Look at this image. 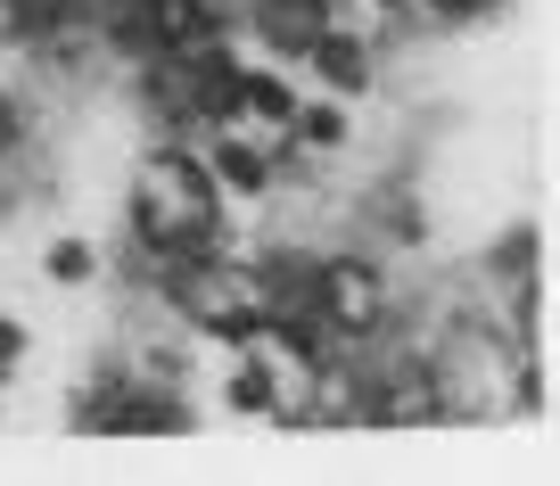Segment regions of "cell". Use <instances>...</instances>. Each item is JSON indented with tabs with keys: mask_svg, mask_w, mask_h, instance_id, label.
<instances>
[{
	"mask_svg": "<svg viewBox=\"0 0 560 486\" xmlns=\"http://www.w3.org/2000/svg\"><path fill=\"white\" fill-rule=\"evenodd\" d=\"M231 42V9L223 0H158L149 9V58H190Z\"/></svg>",
	"mask_w": 560,
	"mask_h": 486,
	"instance_id": "obj_5",
	"label": "cell"
},
{
	"mask_svg": "<svg viewBox=\"0 0 560 486\" xmlns=\"http://www.w3.org/2000/svg\"><path fill=\"white\" fill-rule=\"evenodd\" d=\"M298 67H314L330 100H363V91L380 83V67H371V42H363V34H347L338 18L322 25L314 42H305V58H298Z\"/></svg>",
	"mask_w": 560,
	"mask_h": 486,
	"instance_id": "obj_6",
	"label": "cell"
},
{
	"mask_svg": "<svg viewBox=\"0 0 560 486\" xmlns=\"http://www.w3.org/2000/svg\"><path fill=\"white\" fill-rule=\"evenodd\" d=\"M18 149H25V107H18V91L0 83V165H9Z\"/></svg>",
	"mask_w": 560,
	"mask_h": 486,
	"instance_id": "obj_13",
	"label": "cell"
},
{
	"mask_svg": "<svg viewBox=\"0 0 560 486\" xmlns=\"http://www.w3.org/2000/svg\"><path fill=\"white\" fill-rule=\"evenodd\" d=\"M25 347H34V331H25L18 313H0V380H9V371L25 363Z\"/></svg>",
	"mask_w": 560,
	"mask_h": 486,
	"instance_id": "obj_14",
	"label": "cell"
},
{
	"mask_svg": "<svg viewBox=\"0 0 560 486\" xmlns=\"http://www.w3.org/2000/svg\"><path fill=\"white\" fill-rule=\"evenodd\" d=\"M289 116H298V83H289L280 67H247V58H240V124L280 132Z\"/></svg>",
	"mask_w": 560,
	"mask_h": 486,
	"instance_id": "obj_9",
	"label": "cell"
},
{
	"mask_svg": "<svg viewBox=\"0 0 560 486\" xmlns=\"http://www.w3.org/2000/svg\"><path fill=\"white\" fill-rule=\"evenodd\" d=\"M198 157H207V174H214L223 198H264L272 190V149L256 140V124H214Z\"/></svg>",
	"mask_w": 560,
	"mask_h": 486,
	"instance_id": "obj_4",
	"label": "cell"
},
{
	"mask_svg": "<svg viewBox=\"0 0 560 486\" xmlns=\"http://www.w3.org/2000/svg\"><path fill=\"white\" fill-rule=\"evenodd\" d=\"M330 18H338V0H247V34H256L272 58H289V67L305 58V42H314Z\"/></svg>",
	"mask_w": 560,
	"mask_h": 486,
	"instance_id": "obj_7",
	"label": "cell"
},
{
	"mask_svg": "<svg viewBox=\"0 0 560 486\" xmlns=\"http://www.w3.org/2000/svg\"><path fill=\"white\" fill-rule=\"evenodd\" d=\"M158 289H165V305L190 322L198 338H214V347H264V297H256V280H247V256L240 247H214V256H165L158 264Z\"/></svg>",
	"mask_w": 560,
	"mask_h": 486,
	"instance_id": "obj_2",
	"label": "cell"
},
{
	"mask_svg": "<svg viewBox=\"0 0 560 486\" xmlns=\"http://www.w3.org/2000/svg\"><path fill=\"white\" fill-rule=\"evenodd\" d=\"M314 297H322V313L338 322V338H354V347H363V338L387 322V264L363 256V247H338V256H322Z\"/></svg>",
	"mask_w": 560,
	"mask_h": 486,
	"instance_id": "obj_3",
	"label": "cell"
},
{
	"mask_svg": "<svg viewBox=\"0 0 560 486\" xmlns=\"http://www.w3.org/2000/svg\"><path fill=\"white\" fill-rule=\"evenodd\" d=\"M223 404H231L240 420H272V413H280V380H272V363H264L256 347H247V363H231Z\"/></svg>",
	"mask_w": 560,
	"mask_h": 486,
	"instance_id": "obj_11",
	"label": "cell"
},
{
	"mask_svg": "<svg viewBox=\"0 0 560 486\" xmlns=\"http://www.w3.org/2000/svg\"><path fill=\"white\" fill-rule=\"evenodd\" d=\"M503 0H429V18L438 25H478V18H494Z\"/></svg>",
	"mask_w": 560,
	"mask_h": 486,
	"instance_id": "obj_15",
	"label": "cell"
},
{
	"mask_svg": "<svg viewBox=\"0 0 560 486\" xmlns=\"http://www.w3.org/2000/svg\"><path fill=\"white\" fill-rule=\"evenodd\" d=\"M0 42H18V18H9V0H0Z\"/></svg>",
	"mask_w": 560,
	"mask_h": 486,
	"instance_id": "obj_16",
	"label": "cell"
},
{
	"mask_svg": "<svg viewBox=\"0 0 560 486\" xmlns=\"http://www.w3.org/2000/svg\"><path fill=\"white\" fill-rule=\"evenodd\" d=\"M380 9H412V0H380Z\"/></svg>",
	"mask_w": 560,
	"mask_h": 486,
	"instance_id": "obj_17",
	"label": "cell"
},
{
	"mask_svg": "<svg viewBox=\"0 0 560 486\" xmlns=\"http://www.w3.org/2000/svg\"><path fill=\"white\" fill-rule=\"evenodd\" d=\"M124 223H132V247L149 264H165V256H214V247H231V198L214 190L207 157H198L190 140H158V149L132 165Z\"/></svg>",
	"mask_w": 560,
	"mask_h": 486,
	"instance_id": "obj_1",
	"label": "cell"
},
{
	"mask_svg": "<svg viewBox=\"0 0 560 486\" xmlns=\"http://www.w3.org/2000/svg\"><path fill=\"white\" fill-rule=\"evenodd\" d=\"M107 429L116 437H182L190 429V404L174 380H124V396L107 404Z\"/></svg>",
	"mask_w": 560,
	"mask_h": 486,
	"instance_id": "obj_8",
	"label": "cell"
},
{
	"mask_svg": "<svg viewBox=\"0 0 560 486\" xmlns=\"http://www.w3.org/2000/svg\"><path fill=\"white\" fill-rule=\"evenodd\" d=\"M280 132H289L298 157H338L354 140V124H347V100H298V116L280 124Z\"/></svg>",
	"mask_w": 560,
	"mask_h": 486,
	"instance_id": "obj_10",
	"label": "cell"
},
{
	"mask_svg": "<svg viewBox=\"0 0 560 486\" xmlns=\"http://www.w3.org/2000/svg\"><path fill=\"white\" fill-rule=\"evenodd\" d=\"M42 273H50L58 289H83V280L100 273V247H91V240H50V247H42Z\"/></svg>",
	"mask_w": 560,
	"mask_h": 486,
	"instance_id": "obj_12",
	"label": "cell"
}]
</instances>
